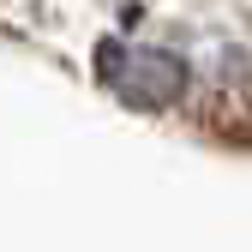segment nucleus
<instances>
[{"label": "nucleus", "instance_id": "1", "mask_svg": "<svg viewBox=\"0 0 252 252\" xmlns=\"http://www.w3.org/2000/svg\"><path fill=\"white\" fill-rule=\"evenodd\" d=\"M96 78L114 102L138 114H168L186 90H192V60L180 48H150V42H96Z\"/></svg>", "mask_w": 252, "mask_h": 252}, {"label": "nucleus", "instance_id": "2", "mask_svg": "<svg viewBox=\"0 0 252 252\" xmlns=\"http://www.w3.org/2000/svg\"><path fill=\"white\" fill-rule=\"evenodd\" d=\"M192 84H198V114L216 138H252V54L222 42V36H204L198 60H192Z\"/></svg>", "mask_w": 252, "mask_h": 252}]
</instances>
